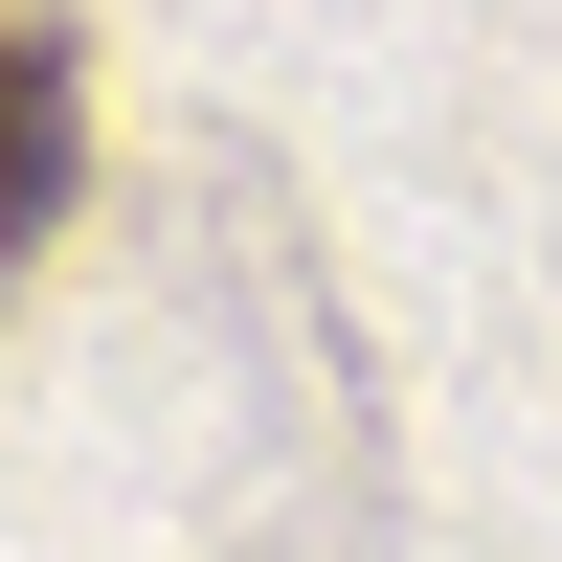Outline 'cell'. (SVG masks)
Instances as JSON below:
<instances>
[{
	"label": "cell",
	"instance_id": "cell-1",
	"mask_svg": "<svg viewBox=\"0 0 562 562\" xmlns=\"http://www.w3.org/2000/svg\"><path fill=\"white\" fill-rule=\"evenodd\" d=\"M68 45L23 23V0H0V248H45V225H68Z\"/></svg>",
	"mask_w": 562,
	"mask_h": 562
}]
</instances>
